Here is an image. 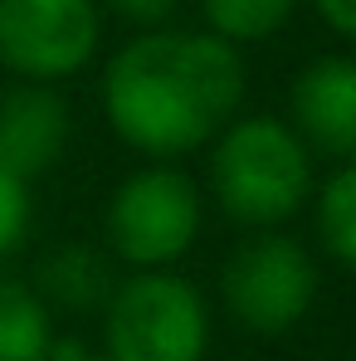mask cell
Here are the masks:
<instances>
[{
    "label": "cell",
    "mask_w": 356,
    "mask_h": 361,
    "mask_svg": "<svg viewBox=\"0 0 356 361\" xmlns=\"http://www.w3.org/2000/svg\"><path fill=\"white\" fill-rule=\"evenodd\" d=\"M244 54L210 30H147L103 68L113 137L152 161L205 152L244 108Z\"/></svg>",
    "instance_id": "6da1fadb"
},
{
    "label": "cell",
    "mask_w": 356,
    "mask_h": 361,
    "mask_svg": "<svg viewBox=\"0 0 356 361\" xmlns=\"http://www.w3.org/2000/svg\"><path fill=\"white\" fill-rule=\"evenodd\" d=\"M317 190V157L274 113H239L210 142V195L244 230H278Z\"/></svg>",
    "instance_id": "7a4b0ae2"
},
{
    "label": "cell",
    "mask_w": 356,
    "mask_h": 361,
    "mask_svg": "<svg viewBox=\"0 0 356 361\" xmlns=\"http://www.w3.org/2000/svg\"><path fill=\"white\" fill-rule=\"evenodd\" d=\"M210 307L176 269L118 279L103 307V361H205Z\"/></svg>",
    "instance_id": "3957f363"
},
{
    "label": "cell",
    "mask_w": 356,
    "mask_h": 361,
    "mask_svg": "<svg viewBox=\"0 0 356 361\" xmlns=\"http://www.w3.org/2000/svg\"><path fill=\"white\" fill-rule=\"evenodd\" d=\"M200 225H205L200 185L171 161H152L122 176L103 210L108 254L122 259L132 274L171 269L176 259H185L200 240Z\"/></svg>",
    "instance_id": "277c9868"
},
{
    "label": "cell",
    "mask_w": 356,
    "mask_h": 361,
    "mask_svg": "<svg viewBox=\"0 0 356 361\" xmlns=\"http://www.w3.org/2000/svg\"><path fill=\"white\" fill-rule=\"evenodd\" d=\"M322 288L317 259L307 244L283 230H259L244 240L220 269V298L239 327L259 337H283L312 312Z\"/></svg>",
    "instance_id": "5b68a950"
},
{
    "label": "cell",
    "mask_w": 356,
    "mask_h": 361,
    "mask_svg": "<svg viewBox=\"0 0 356 361\" xmlns=\"http://www.w3.org/2000/svg\"><path fill=\"white\" fill-rule=\"evenodd\" d=\"M98 0H0V68L20 83H63L98 54Z\"/></svg>",
    "instance_id": "8992f818"
},
{
    "label": "cell",
    "mask_w": 356,
    "mask_h": 361,
    "mask_svg": "<svg viewBox=\"0 0 356 361\" xmlns=\"http://www.w3.org/2000/svg\"><path fill=\"white\" fill-rule=\"evenodd\" d=\"M288 127L312 157L356 161V54H322L297 73Z\"/></svg>",
    "instance_id": "52a82bcc"
},
{
    "label": "cell",
    "mask_w": 356,
    "mask_h": 361,
    "mask_svg": "<svg viewBox=\"0 0 356 361\" xmlns=\"http://www.w3.org/2000/svg\"><path fill=\"white\" fill-rule=\"evenodd\" d=\"M68 103L49 83H15L0 93V166L25 185L54 171L68 152Z\"/></svg>",
    "instance_id": "ba28073f"
},
{
    "label": "cell",
    "mask_w": 356,
    "mask_h": 361,
    "mask_svg": "<svg viewBox=\"0 0 356 361\" xmlns=\"http://www.w3.org/2000/svg\"><path fill=\"white\" fill-rule=\"evenodd\" d=\"M30 288L44 298L49 312H103L118 288V274L103 249L83 240H63L35 264Z\"/></svg>",
    "instance_id": "9c48e42d"
},
{
    "label": "cell",
    "mask_w": 356,
    "mask_h": 361,
    "mask_svg": "<svg viewBox=\"0 0 356 361\" xmlns=\"http://www.w3.org/2000/svg\"><path fill=\"white\" fill-rule=\"evenodd\" d=\"M54 312L25 283L0 274V361H49L54 352Z\"/></svg>",
    "instance_id": "30bf717a"
},
{
    "label": "cell",
    "mask_w": 356,
    "mask_h": 361,
    "mask_svg": "<svg viewBox=\"0 0 356 361\" xmlns=\"http://www.w3.org/2000/svg\"><path fill=\"white\" fill-rule=\"evenodd\" d=\"M317 200V235H322V249L356 274V161L347 166H332L327 180L312 190Z\"/></svg>",
    "instance_id": "8fae6325"
},
{
    "label": "cell",
    "mask_w": 356,
    "mask_h": 361,
    "mask_svg": "<svg viewBox=\"0 0 356 361\" xmlns=\"http://www.w3.org/2000/svg\"><path fill=\"white\" fill-rule=\"evenodd\" d=\"M195 5L205 15V30L235 49L278 35L297 10V0H195Z\"/></svg>",
    "instance_id": "7c38bea8"
},
{
    "label": "cell",
    "mask_w": 356,
    "mask_h": 361,
    "mask_svg": "<svg viewBox=\"0 0 356 361\" xmlns=\"http://www.w3.org/2000/svg\"><path fill=\"white\" fill-rule=\"evenodd\" d=\"M30 220H35L30 185L0 166V259H10L20 244L30 240Z\"/></svg>",
    "instance_id": "4fadbf2b"
},
{
    "label": "cell",
    "mask_w": 356,
    "mask_h": 361,
    "mask_svg": "<svg viewBox=\"0 0 356 361\" xmlns=\"http://www.w3.org/2000/svg\"><path fill=\"white\" fill-rule=\"evenodd\" d=\"M108 10L127 25H137V35H147V30H166L176 20L180 0H108Z\"/></svg>",
    "instance_id": "5bb4252c"
},
{
    "label": "cell",
    "mask_w": 356,
    "mask_h": 361,
    "mask_svg": "<svg viewBox=\"0 0 356 361\" xmlns=\"http://www.w3.org/2000/svg\"><path fill=\"white\" fill-rule=\"evenodd\" d=\"M312 5H317V15H322L342 39L356 44V0H312Z\"/></svg>",
    "instance_id": "9a60e30c"
},
{
    "label": "cell",
    "mask_w": 356,
    "mask_h": 361,
    "mask_svg": "<svg viewBox=\"0 0 356 361\" xmlns=\"http://www.w3.org/2000/svg\"><path fill=\"white\" fill-rule=\"evenodd\" d=\"M49 361H103V357H93V352H88V347H78V342H54Z\"/></svg>",
    "instance_id": "2e32d148"
}]
</instances>
